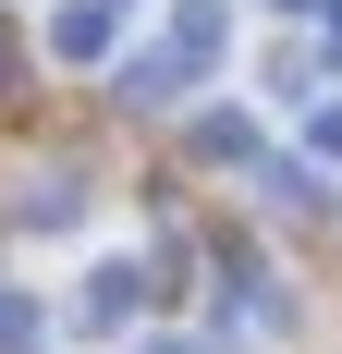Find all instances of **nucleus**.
Here are the masks:
<instances>
[{
	"mask_svg": "<svg viewBox=\"0 0 342 354\" xmlns=\"http://www.w3.org/2000/svg\"><path fill=\"white\" fill-rule=\"evenodd\" d=\"M12 220H25V232H73V220H86V196H73L62 171H37L25 196H12Z\"/></svg>",
	"mask_w": 342,
	"mask_h": 354,
	"instance_id": "1",
	"label": "nucleus"
},
{
	"mask_svg": "<svg viewBox=\"0 0 342 354\" xmlns=\"http://www.w3.org/2000/svg\"><path fill=\"white\" fill-rule=\"evenodd\" d=\"M86 318H98V330L135 318V269H86Z\"/></svg>",
	"mask_w": 342,
	"mask_h": 354,
	"instance_id": "2",
	"label": "nucleus"
},
{
	"mask_svg": "<svg viewBox=\"0 0 342 354\" xmlns=\"http://www.w3.org/2000/svg\"><path fill=\"white\" fill-rule=\"evenodd\" d=\"M0 354H49V318H37L25 293H0Z\"/></svg>",
	"mask_w": 342,
	"mask_h": 354,
	"instance_id": "3",
	"label": "nucleus"
},
{
	"mask_svg": "<svg viewBox=\"0 0 342 354\" xmlns=\"http://www.w3.org/2000/svg\"><path fill=\"white\" fill-rule=\"evenodd\" d=\"M171 86H183V73H171V62H159V49H147V62H123V98H135V110H159V98H171Z\"/></svg>",
	"mask_w": 342,
	"mask_h": 354,
	"instance_id": "4",
	"label": "nucleus"
},
{
	"mask_svg": "<svg viewBox=\"0 0 342 354\" xmlns=\"http://www.w3.org/2000/svg\"><path fill=\"white\" fill-rule=\"evenodd\" d=\"M306 147H318V159H342V110H318V122H306Z\"/></svg>",
	"mask_w": 342,
	"mask_h": 354,
	"instance_id": "5",
	"label": "nucleus"
}]
</instances>
